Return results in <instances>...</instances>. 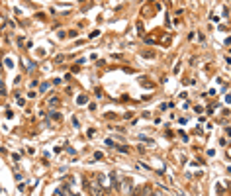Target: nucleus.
<instances>
[{
	"instance_id": "1",
	"label": "nucleus",
	"mask_w": 231,
	"mask_h": 196,
	"mask_svg": "<svg viewBox=\"0 0 231 196\" xmlns=\"http://www.w3.org/2000/svg\"><path fill=\"white\" fill-rule=\"evenodd\" d=\"M117 188H120L121 194L131 196L133 194V182H131V178H120V181H117Z\"/></svg>"
},
{
	"instance_id": "2",
	"label": "nucleus",
	"mask_w": 231,
	"mask_h": 196,
	"mask_svg": "<svg viewBox=\"0 0 231 196\" xmlns=\"http://www.w3.org/2000/svg\"><path fill=\"white\" fill-rule=\"evenodd\" d=\"M86 188H88V192L92 194V196H104V188H102V186H100V182H98V181H94V178L86 181Z\"/></svg>"
},
{
	"instance_id": "3",
	"label": "nucleus",
	"mask_w": 231,
	"mask_h": 196,
	"mask_svg": "<svg viewBox=\"0 0 231 196\" xmlns=\"http://www.w3.org/2000/svg\"><path fill=\"white\" fill-rule=\"evenodd\" d=\"M151 192H153V188L145 184V186L137 188V190H133V194H131V196H151Z\"/></svg>"
},
{
	"instance_id": "4",
	"label": "nucleus",
	"mask_w": 231,
	"mask_h": 196,
	"mask_svg": "<svg viewBox=\"0 0 231 196\" xmlns=\"http://www.w3.org/2000/svg\"><path fill=\"white\" fill-rule=\"evenodd\" d=\"M47 104H49V108H57V106H59V98H57V96H53V98L47 100Z\"/></svg>"
},
{
	"instance_id": "5",
	"label": "nucleus",
	"mask_w": 231,
	"mask_h": 196,
	"mask_svg": "<svg viewBox=\"0 0 231 196\" xmlns=\"http://www.w3.org/2000/svg\"><path fill=\"white\" fill-rule=\"evenodd\" d=\"M86 100H88V98L84 96V94H80V96L77 98V104H80V106H82V104H86Z\"/></svg>"
},
{
	"instance_id": "6",
	"label": "nucleus",
	"mask_w": 231,
	"mask_h": 196,
	"mask_svg": "<svg viewBox=\"0 0 231 196\" xmlns=\"http://www.w3.org/2000/svg\"><path fill=\"white\" fill-rule=\"evenodd\" d=\"M55 196H67V188H57L55 190Z\"/></svg>"
},
{
	"instance_id": "7",
	"label": "nucleus",
	"mask_w": 231,
	"mask_h": 196,
	"mask_svg": "<svg viewBox=\"0 0 231 196\" xmlns=\"http://www.w3.org/2000/svg\"><path fill=\"white\" fill-rule=\"evenodd\" d=\"M47 88H49V82H43V84H41V86H39V92H45Z\"/></svg>"
},
{
	"instance_id": "8",
	"label": "nucleus",
	"mask_w": 231,
	"mask_h": 196,
	"mask_svg": "<svg viewBox=\"0 0 231 196\" xmlns=\"http://www.w3.org/2000/svg\"><path fill=\"white\" fill-rule=\"evenodd\" d=\"M116 149L120 153H127V147H123V145H116Z\"/></svg>"
},
{
	"instance_id": "9",
	"label": "nucleus",
	"mask_w": 231,
	"mask_h": 196,
	"mask_svg": "<svg viewBox=\"0 0 231 196\" xmlns=\"http://www.w3.org/2000/svg\"><path fill=\"white\" fill-rule=\"evenodd\" d=\"M139 139H143V141H147V143H153V139H151V137H145V135H141V134H139Z\"/></svg>"
},
{
	"instance_id": "10",
	"label": "nucleus",
	"mask_w": 231,
	"mask_h": 196,
	"mask_svg": "<svg viewBox=\"0 0 231 196\" xmlns=\"http://www.w3.org/2000/svg\"><path fill=\"white\" fill-rule=\"evenodd\" d=\"M106 145H110V147H116V143H114V141L110 139V137H108V139H106Z\"/></svg>"
},
{
	"instance_id": "11",
	"label": "nucleus",
	"mask_w": 231,
	"mask_h": 196,
	"mask_svg": "<svg viewBox=\"0 0 231 196\" xmlns=\"http://www.w3.org/2000/svg\"><path fill=\"white\" fill-rule=\"evenodd\" d=\"M4 63H6V67H10V69L14 67V63H12V59H6V61H4Z\"/></svg>"
},
{
	"instance_id": "12",
	"label": "nucleus",
	"mask_w": 231,
	"mask_h": 196,
	"mask_svg": "<svg viewBox=\"0 0 231 196\" xmlns=\"http://www.w3.org/2000/svg\"><path fill=\"white\" fill-rule=\"evenodd\" d=\"M151 196H165V194H163V192H157V190H153Z\"/></svg>"
}]
</instances>
